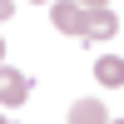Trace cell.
<instances>
[{
    "instance_id": "obj_1",
    "label": "cell",
    "mask_w": 124,
    "mask_h": 124,
    "mask_svg": "<svg viewBox=\"0 0 124 124\" xmlns=\"http://www.w3.org/2000/svg\"><path fill=\"white\" fill-rule=\"evenodd\" d=\"M50 25H55L60 35H85V10H79L75 0H60V5L50 10Z\"/></svg>"
},
{
    "instance_id": "obj_2",
    "label": "cell",
    "mask_w": 124,
    "mask_h": 124,
    "mask_svg": "<svg viewBox=\"0 0 124 124\" xmlns=\"http://www.w3.org/2000/svg\"><path fill=\"white\" fill-rule=\"evenodd\" d=\"M25 99H30V75L0 65V104H25Z\"/></svg>"
},
{
    "instance_id": "obj_3",
    "label": "cell",
    "mask_w": 124,
    "mask_h": 124,
    "mask_svg": "<svg viewBox=\"0 0 124 124\" xmlns=\"http://www.w3.org/2000/svg\"><path fill=\"white\" fill-rule=\"evenodd\" d=\"M119 30V20L109 15V5H99V10H85V40H109Z\"/></svg>"
},
{
    "instance_id": "obj_4",
    "label": "cell",
    "mask_w": 124,
    "mask_h": 124,
    "mask_svg": "<svg viewBox=\"0 0 124 124\" xmlns=\"http://www.w3.org/2000/svg\"><path fill=\"white\" fill-rule=\"evenodd\" d=\"M70 124H109V114H104L99 99H75L70 104Z\"/></svg>"
},
{
    "instance_id": "obj_5",
    "label": "cell",
    "mask_w": 124,
    "mask_h": 124,
    "mask_svg": "<svg viewBox=\"0 0 124 124\" xmlns=\"http://www.w3.org/2000/svg\"><path fill=\"white\" fill-rule=\"evenodd\" d=\"M94 79H99L104 89H119V85H124V60H119V55L94 60Z\"/></svg>"
},
{
    "instance_id": "obj_6",
    "label": "cell",
    "mask_w": 124,
    "mask_h": 124,
    "mask_svg": "<svg viewBox=\"0 0 124 124\" xmlns=\"http://www.w3.org/2000/svg\"><path fill=\"white\" fill-rule=\"evenodd\" d=\"M79 10H99V5H109V0H75Z\"/></svg>"
},
{
    "instance_id": "obj_7",
    "label": "cell",
    "mask_w": 124,
    "mask_h": 124,
    "mask_svg": "<svg viewBox=\"0 0 124 124\" xmlns=\"http://www.w3.org/2000/svg\"><path fill=\"white\" fill-rule=\"evenodd\" d=\"M15 15V5H10V0H0V20H10Z\"/></svg>"
},
{
    "instance_id": "obj_8",
    "label": "cell",
    "mask_w": 124,
    "mask_h": 124,
    "mask_svg": "<svg viewBox=\"0 0 124 124\" xmlns=\"http://www.w3.org/2000/svg\"><path fill=\"white\" fill-rule=\"evenodd\" d=\"M0 65H5V40H0Z\"/></svg>"
},
{
    "instance_id": "obj_9",
    "label": "cell",
    "mask_w": 124,
    "mask_h": 124,
    "mask_svg": "<svg viewBox=\"0 0 124 124\" xmlns=\"http://www.w3.org/2000/svg\"><path fill=\"white\" fill-rule=\"evenodd\" d=\"M35 5H45V0H35Z\"/></svg>"
},
{
    "instance_id": "obj_10",
    "label": "cell",
    "mask_w": 124,
    "mask_h": 124,
    "mask_svg": "<svg viewBox=\"0 0 124 124\" xmlns=\"http://www.w3.org/2000/svg\"><path fill=\"white\" fill-rule=\"evenodd\" d=\"M0 124H10V119H0Z\"/></svg>"
},
{
    "instance_id": "obj_11",
    "label": "cell",
    "mask_w": 124,
    "mask_h": 124,
    "mask_svg": "<svg viewBox=\"0 0 124 124\" xmlns=\"http://www.w3.org/2000/svg\"><path fill=\"white\" fill-rule=\"evenodd\" d=\"M114 124H124V119H114Z\"/></svg>"
}]
</instances>
